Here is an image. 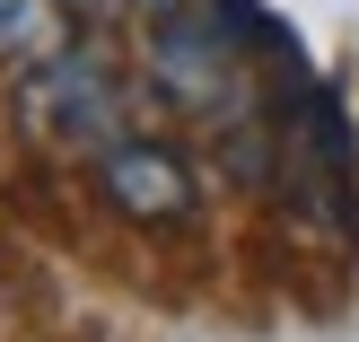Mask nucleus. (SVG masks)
Listing matches in <instances>:
<instances>
[{
  "instance_id": "1",
  "label": "nucleus",
  "mask_w": 359,
  "mask_h": 342,
  "mask_svg": "<svg viewBox=\"0 0 359 342\" xmlns=\"http://www.w3.org/2000/svg\"><path fill=\"white\" fill-rule=\"evenodd\" d=\"M97 185H105V202L123 211V220H140V228H175V220H193V167L167 150V140H132V132H114L97 150Z\"/></svg>"
},
{
  "instance_id": "2",
  "label": "nucleus",
  "mask_w": 359,
  "mask_h": 342,
  "mask_svg": "<svg viewBox=\"0 0 359 342\" xmlns=\"http://www.w3.org/2000/svg\"><path fill=\"white\" fill-rule=\"evenodd\" d=\"M88 9H105V0H0V53H27V62L70 53V27Z\"/></svg>"
}]
</instances>
